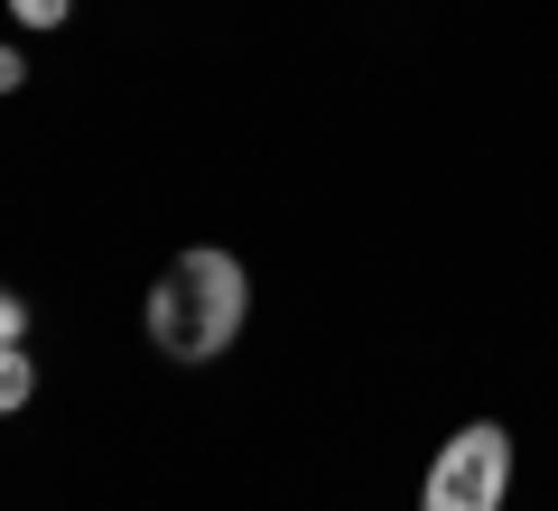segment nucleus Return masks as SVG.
Listing matches in <instances>:
<instances>
[{
	"label": "nucleus",
	"mask_w": 558,
	"mask_h": 511,
	"mask_svg": "<svg viewBox=\"0 0 558 511\" xmlns=\"http://www.w3.org/2000/svg\"><path fill=\"white\" fill-rule=\"evenodd\" d=\"M242 326H252V270L215 242L178 252L149 289V344L168 363H223L242 344Z\"/></svg>",
	"instance_id": "1"
},
{
	"label": "nucleus",
	"mask_w": 558,
	"mask_h": 511,
	"mask_svg": "<svg viewBox=\"0 0 558 511\" xmlns=\"http://www.w3.org/2000/svg\"><path fill=\"white\" fill-rule=\"evenodd\" d=\"M502 492H512V437L494 418H465L418 484V511H502Z\"/></svg>",
	"instance_id": "2"
},
{
	"label": "nucleus",
	"mask_w": 558,
	"mask_h": 511,
	"mask_svg": "<svg viewBox=\"0 0 558 511\" xmlns=\"http://www.w3.org/2000/svg\"><path fill=\"white\" fill-rule=\"evenodd\" d=\"M28 391H38V373H28V344H0V418L28 410Z\"/></svg>",
	"instance_id": "3"
},
{
	"label": "nucleus",
	"mask_w": 558,
	"mask_h": 511,
	"mask_svg": "<svg viewBox=\"0 0 558 511\" xmlns=\"http://www.w3.org/2000/svg\"><path fill=\"white\" fill-rule=\"evenodd\" d=\"M0 10H20V28H65L75 0H0Z\"/></svg>",
	"instance_id": "4"
},
{
	"label": "nucleus",
	"mask_w": 558,
	"mask_h": 511,
	"mask_svg": "<svg viewBox=\"0 0 558 511\" xmlns=\"http://www.w3.org/2000/svg\"><path fill=\"white\" fill-rule=\"evenodd\" d=\"M0 344H28V297L0 289Z\"/></svg>",
	"instance_id": "5"
},
{
	"label": "nucleus",
	"mask_w": 558,
	"mask_h": 511,
	"mask_svg": "<svg viewBox=\"0 0 558 511\" xmlns=\"http://www.w3.org/2000/svg\"><path fill=\"white\" fill-rule=\"evenodd\" d=\"M20 84H28V57H20V47H0V94H20Z\"/></svg>",
	"instance_id": "6"
}]
</instances>
